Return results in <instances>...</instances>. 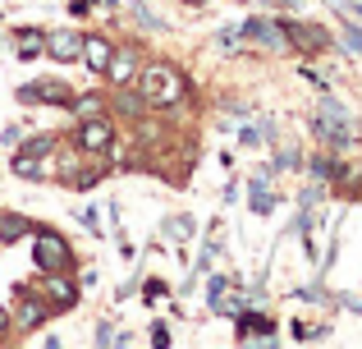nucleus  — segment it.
<instances>
[{"instance_id":"obj_1","label":"nucleus","mask_w":362,"mask_h":349,"mask_svg":"<svg viewBox=\"0 0 362 349\" xmlns=\"http://www.w3.org/2000/svg\"><path fill=\"white\" fill-rule=\"evenodd\" d=\"M312 129H317V138L330 147V152H349V147L358 143V120H354V110H349L339 97H321Z\"/></svg>"},{"instance_id":"obj_2","label":"nucleus","mask_w":362,"mask_h":349,"mask_svg":"<svg viewBox=\"0 0 362 349\" xmlns=\"http://www.w3.org/2000/svg\"><path fill=\"white\" fill-rule=\"evenodd\" d=\"M138 92H142V106L151 110H170L184 101V79H179L175 64H147L138 74Z\"/></svg>"},{"instance_id":"obj_3","label":"nucleus","mask_w":362,"mask_h":349,"mask_svg":"<svg viewBox=\"0 0 362 349\" xmlns=\"http://www.w3.org/2000/svg\"><path fill=\"white\" fill-rule=\"evenodd\" d=\"M69 258H74L69 244H64L51 225H37L33 230V267L42 271V276H60V271L69 267Z\"/></svg>"},{"instance_id":"obj_4","label":"nucleus","mask_w":362,"mask_h":349,"mask_svg":"<svg viewBox=\"0 0 362 349\" xmlns=\"http://www.w3.org/2000/svg\"><path fill=\"white\" fill-rule=\"evenodd\" d=\"M239 37H243L247 46H262V51H271V55H284V51H289L284 23H275V18H266V14H252V18L239 28Z\"/></svg>"},{"instance_id":"obj_5","label":"nucleus","mask_w":362,"mask_h":349,"mask_svg":"<svg viewBox=\"0 0 362 349\" xmlns=\"http://www.w3.org/2000/svg\"><path fill=\"white\" fill-rule=\"evenodd\" d=\"M18 101H33V106H74V88L60 79H33L18 88Z\"/></svg>"},{"instance_id":"obj_6","label":"nucleus","mask_w":362,"mask_h":349,"mask_svg":"<svg viewBox=\"0 0 362 349\" xmlns=\"http://www.w3.org/2000/svg\"><path fill=\"white\" fill-rule=\"evenodd\" d=\"M115 143V129H110L106 115H88L78 120V147L83 152H106V147Z\"/></svg>"},{"instance_id":"obj_7","label":"nucleus","mask_w":362,"mask_h":349,"mask_svg":"<svg viewBox=\"0 0 362 349\" xmlns=\"http://www.w3.org/2000/svg\"><path fill=\"white\" fill-rule=\"evenodd\" d=\"M46 55H51L55 64L83 60V33H69V28H60V33H46Z\"/></svg>"},{"instance_id":"obj_8","label":"nucleus","mask_w":362,"mask_h":349,"mask_svg":"<svg viewBox=\"0 0 362 349\" xmlns=\"http://www.w3.org/2000/svg\"><path fill=\"white\" fill-rule=\"evenodd\" d=\"M110 55H115V46H110L101 33H83V64H88L92 74H101V79H106Z\"/></svg>"},{"instance_id":"obj_9","label":"nucleus","mask_w":362,"mask_h":349,"mask_svg":"<svg viewBox=\"0 0 362 349\" xmlns=\"http://www.w3.org/2000/svg\"><path fill=\"white\" fill-rule=\"evenodd\" d=\"M138 69H142V64H138V51H133V46H124V51L110 55L106 79L115 83V88H124V83H133V79H138Z\"/></svg>"},{"instance_id":"obj_10","label":"nucleus","mask_w":362,"mask_h":349,"mask_svg":"<svg viewBox=\"0 0 362 349\" xmlns=\"http://www.w3.org/2000/svg\"><path fill=\"white\" fill-rule=\"evenodd\" d=\"M239 341H257V345H275V331H271V322H266L262 313H239Z\"/></svg>"},{"instance_id":"obj_11","label":"nucleus","mask_w":362,"mask_h":349,"mask_svg":"<svg viewBox=\"0 0 362 349\" xmlns=\"http://www.w3.org/2000/svg\"><path fill=\"white\" fill-rule=\"evenodd\" d=\"M284 37H289V46H303V51H326L330 46V37L321 33V28H312V23H289Z\"/></svg>"},{"instance_id":"obj_12","label":"nucleus","mask_w":362,"mask_h":349,"mask_svg":"<svg viewBox=\"0 0 362 349\" xmlns=\"http://www.w3.org/2000/svg\"><path fill=\"white\" fill-rule=\"evenodd\" d=\"M46 317H55V308L42 294H23L18 299V326H42Z\"/></svg>"},{"instance_id":"obj_13","label":"nucleus","mask_w":362,"mask_h":349,"mask_svg":"<svg viewBox=\"0 0 362 349\" xmlns=\"http://www.w3.org/2000/svg\"><path fill=\"white\" fill-rule=\"evenodd\" d=\"M23 234H33V221L18 212H0V248H9L14 239H23Z\"/></svg>"},{"instance_id":"obj_14","label":"nucleus","mask_w":362,"mask_h":349,"mask_svg":"<svg viewBox=\"0 0 362 349\" xmlns=\"http://www.w3.org/2000/svg\"><path fill=\"white\" fill-rule=\"evenodd\" d=\"M42 299L55 308V313H64V308H74V304H78V290H74V285H64L60 276H51V285L42 290Z\"/></svg>"},{"instance_id":"obj_15","label":"nucleus","mask_w":362,"mask_h":349,"mask_svg":"<svg viewBox=\"0 0 362 349\" xmlns=\"http://www.w3.org/2000/svg\"><path fill=\"white\" fill-rule=\"evenodd\" d=\"M266 138H275V125H271V120H262V125H243V129H239V143H243V147H266Z\"/></svg>"},{"instance_id":"obj_16","label":"nucleus","mask_w":362,"mask_h":349,"mask_svg":"<svg viewBox=\"0 0 362 349\" xmlns=\"http://www.w3.org/2000/svg\"><path fill=\"white\" fill-rule=\"evenodd\" d=\"M271 212H275V188L252 184V216H271Z\"/></svg>"},{"instance_id":"obj_17","label":"nucleus","mask_w":362,"mask_h":349,"mask_svg":"<svg viewBox=\"0 0 362 349\" xmlns=\"http://www.w3.org/2000/svg\"><path fill=\"white\" fill-rule=\"evenodd\" d=\"M55 152V138L51 134H37V138H28V143H23V152H18V156H33V161H42V156H51Z\"/></svg>"},{"instance_id":"obj_18","label":"nucleus","mask_w":362,"mask_h":349,"mask_svg":"<svg viewBox=\"0 0 362 349\" xmlns=\"http://www.w3.org/2000/svg\"><path fill=\"white\" fill-rule=\"evenodd\" d=\"M225 299H230V280H225V276H211V280H206V304L221 308Z\"/></svg>"},{"instance_id":"obj_19","label":"nucleus","mask_w":362,"mask_h":349,"mask_svg":"<svg viewBox=\"0 0 362 349\" xmlns=\"http://www.w3.org/2000/svg\"><path fill=\"white\" fill-rule=\"evenodd\" d=\"M165 234H170V239H193V221H188V216H170Z\"/></svg>"},{"instance_id":"obj_20","label":"nucleus","mask_w":362,"mask_h":349,"mask_svg":"<svg viewBox=\"0 0 362 349\" xmlns=\"http://www.w3.org/2000/svg\"><path fill=\"white\" fill-rule=\"evenodd\" d=\"M133 18H138L142 28H151V33H165V18H156V14H151L147 5H142V0H138V5H133Z\"/></svg>"},{"instance_id":"obj_21","label":"nucleus","mask_w":362,"mask_h":349,"mask_svg":"<svg viewBox=\"0 0 362 349\" xmlns=\"http://www.w3.org/2000/svg\"><path fill=\"white\" fill-rule=\"evenodd\" d=\"M303 166V156L293 152V147H280V152H275V171H298Z\"/></svg>"},{"instance_id":"obj_22","label":"nucleus","mask_w":362,"mask_h":349,"mask_svg":"<svg viewBox=\"0 0 362 349\" xmlns=\"http://www.w3.org/2000/svg\"><path fill=\"white\" fill-rule=\"evenodd\" d=\"M42 51H46V37H23V42H18V55H23V60H37Z\"/></svg>"},{"instance_id":"obj_23","label":"nucleus","mask_w":362,"mask_h":349,"mask_svg":"<svg viewBox=\"0 0 362 349\" xmlns=\"http://www.w3.org/2000/svg\"><path fill=\"white\" fill-rule=\"evenodd\" d=\"M14 171L23 175V179H42V166H37L33 156H14Z\"/></svg>"},{"instance_id":"obj_24","label":"nucleus","mask_w":362,"mask_h":349,"mask_svg":"<svg viewBox=\"0 0 362 349\" xmlns=\"http://www.w3.org/2000/svg\"><path fill=\"white\" fill-rule=\"evenodd\" d=\"M74 110H78V120L97 115V110H101V97H78V106H74Z\"/></svg>"},{"instance_id":"obj_25","label":"nucleus","mask_w":362,"mask_h":349,"mask_svg":"<svg viewBox=\"0 0 362 349\" xmlns=\"http://www.w3.org/2000/svg\"><path fill=\"white\" fill-rule=\"evenodd\" d=\"M344 42H349L354 55H362V28H344Z\"/></svg>"},{"instance_id":"obj_26","label":"nucleus","mask_w":362,"mask_h":349,"mask_svg":"<svg viewBox=\"0 0 362 349\" xmlns=\"http://www.w3.org/2000/svg\"><path fill=\"white\" fill-rule=\"evenodd\" d=\"M221 46L234 51V46H239V28H221Z\"/></svg>"},{"instance_id":"obj_27","label":"nucleus","mask_w":362,"mask_h":349,"mask_svg":"<svg viewBox=\"0 0 362 349\" xmlns=\"http://www.w3.org/2000/svg\"><path fill=\"white\" fill-rule=\"evenodd\" d=\"M83 225H88V230H101V212H97V207H88V212H83Z\"/></svg>"},{"instance_id":"obj_28","label":"nucleus","mask_w":362,"mask_h":349,"mask_svg":"<svg viewBox=\"0 0 362 349\" xmlns=\"http://www.w3.org/2000/svg\"><path fill=\"white\" fill-rule=\"evenodd\" d=\"M97 5H106V9H115V5H119V0H97Z\"/></svg>"},{"instance_id":"obj_29","label":"nucleus","mask_w":362,"mask_h":349,"mask_svg":"<svg viewBox=\"0 0 362 349\" xmlns=\"http://www.w3.org/2000/svg\"><path fill=\"white\" fill-rule=\"evenodd\" d=\"M280 5H289V9H298V5H303V0H280Z\"/></svg>"},{"instance_id":"obj_30","label":"nucleus","mask_w":362,"mask_h":349,"mask_svg":"<svg viewBox=\"0 0 362 349\" xmlns=\"http://www.w3.org/2000/svg\"><path fill=\"white\" fill-rule=\"evenodd\" d=\"M358 14H362V0H358Z\"/></svg>"}]
</instances>
